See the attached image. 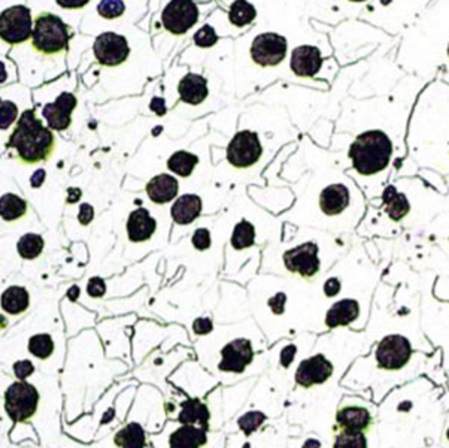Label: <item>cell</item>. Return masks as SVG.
<instances>
[{
	"mask_svg": "<svg viewBox=\"0 0 449 448\" xmlns=\"http://www.w3.org/2000/svg\"><path fill=\"white\" fill-rule=\"evenodd\" d=\"M53 128L44 127L35 114V109H27L19 117L17 127L8 141V148L15 149L17 158L24 165L45 162L56 148Z\"/></svg>",
	"mask_w": 449,
	"mask_h": 448,
	"instance_id": "6da1fadb",
	"label": "cell"
},
{
	"mask_svg": "<svg viewBox=\"0 0 449 448\" xmlns=\"http://www.w3.org/2000/svg\"><path fill=\"white\" fill-rule=\"evenodd\" d=\"M354 171L364 178L382 174L393 157L391 139L382 131H368L358 136L348 153Z\"/></svg>",
	"mask_w": 449,
	"mask_h": 448,
	"instance_id": "7a4b0ae2",
	"label": "cell"
},
{
	"mask_svg": "<svg viewBox=\"0 0 449 448\" xmlns=\"http://www.w3.org/2000/svg\"><path fill=\"white\" fill-rule=\"evenodd\" d=\"M339 435L334 447L363 448L367 447V435L373 429L375 417L366 405H345L336 414Z\"/></svg>",
	"mask_w": 449,
	"mask_h": 448,
	"instance_id": "3957f363",
	"label": "cell"
},
{
	"mask_svg": "<svg viewBox=\"0 0 449 448\" xmlns=\"http://www.w3.org/2000/svg\"><path fill=\"white\" fill-rule=\"evenodd\" d=\"M71 30L62 18L51 13H41L35 18L32 45L36 53L58 56L69 49Z\"/></svg>",
	"mask_w": 449,
	"mask_h": 448,
	"instance_id": "277c9868",
	"label": "cell"
},
{
	"mask_svg": "<svg viewBox=\"0 0 449 448\" xmlns=\"http://www.w3.org/2000/svg\"><path fill=\"white\" fill-rule=\"evenodd\" d=\"M33 26L32 13L27 6H11L0 15V38L9 45L24 44L32 38Z\"/></svg>",
	"mask_w": 449,
	"mask_h": 448,
	"instance_id": "5b68a950",
	"label": "cell"
},
{
	"mask_svg": "<svg viewBox=\"0 0 449 448\" xmlns=\"http://www.w3.org/2000/svg\"><path fill=\"white\" fill-rule=\"evenodd\" d=\"M412 345L402 335L384 338L375 351V363L381 371H402L411 362Z\"/></svg>",
	"mask_w": 449,
	"mask_h": 448,
	"instance_id": "8992f818",
	"label": "cell"
},
{
	"mask_svg": "<svg viewBox=\"0 0 449 448\" xmlns=\"http://www.w3.org/2000/svg\"><path fill=\"white\" fill-rule=\"evenodd\" d=\"M39 393L28 383H14L5 393V410L12 422L22 423L32 418L37 410Z\"/></svg>",
	"mask_w": 449,
	"mask_h": 448,
	"instance_id": "52a82bcc",
	"label": "cell"
},
{
	"mask_svg": "<svg viewBox=\"0 0 449 448\" xmlns=\"http://www.w3.org/2000/svg\"><path fill=\"white\" fill-rule=\"evenodd\" d=\"M263 154V147L255 132H237L227 147V160L232 166L244 169L254 166Z\"/></svg>",
	"mask_w": 449,
	"mask_h": 448,
	"instance_id": "ba28073f",
	"label": "cell"
},
{
	"mask_svg": "<svg viewBox=\"0 0 449 448\" xmlns=\"http://www.w3.org/2000/svg\"><path fill=\"white\" fill-rule=\"evenodd\" d=\"M198 19V8L193 0H172L163 9L162 23L169 33L185 35Z\"/></svg>",
	"mask_w": 449,
	"mask_h": 448,
	"instance_id": "9c48e42d",
	"label": "cell"
},
{
	"mask_svg": "<svg viewBox=\"0 0 449 448\" xmlns=\"http://www.w3.org/2000/svg\"><path fill=\"white\" fill-rule=\"evenodd\" d=\"M287 39L278 33H262L255 36L251 45L254 63L262 67L278 66L287 56Z\"/></svg>",
	"mask_w": 449,
	"mask_h": 448,
	"instance_id": "30bf717a",
	"label": "cell"
},
{
	"mask_svg": "<svg viewBox=\"0 0 449 448\" xmlns=\"http://www.w3.org/2000/svg\"><path fill=\"white\" fill-rule=\"evenodd\" d=\"M93 51L96 60L102 66L115 67L123 65L128 58L130 48H128V42L124 36L106 32L96 38Z\"/></svg>",
	"mask_w": 449,
	"mask_h": 448,
	"instance_id": "8fae6325",
	"label": "cell"
},
{
	"mask_svg": "<svg viewBox=\"0 0 449 448\" xmlns=\"http://www.w3.org/2000/svg\"><path fill=\"white\" fill-rule=\"evenodd\" d=\"M284 265L287 271L298 274L302 278L315 276L319 272V266H321L316 244L306 242L293 248V250L285 251Z\"/></svg>",
	"mask_w": 449,
	"mask_h": 448,
	"instance_id": "7c38bea8",
	"label": "cell"
},
{
	"mask_svg": "<svg viewBox=\"0 0 449 448\" xmlns=\"http://www.w3.org/2000/svg\"><path fill=\"white\" fill-rule=\"evenodd\" d=\"M333 375V365L323 354L306 358L298 365L296 371V383L302 387H312L330 380Z\"/></svg>",
	"mask_w": 449,
	"mask_h": 448,
	"instance_id": "4fadbf2b",
	"label": "cell"
},
{
	"mask_svg": "<svg viewBox=\"0 0 449 448\" xmlns=\"http://www.w3.org/2000/svg\"><path fill=\"white\" fill-rule=\"evenodd\" d=\"M78 102L72 93H62L54 103H48L42 109V115L46 119L48 127L53 131L62 132L71 127L72 113Z\"/></svg>",
	"mask_w": 449,
	"mask_h": 448,
	"instance_id": "5bb4252c",
	"label": "cell"
},
{
	"mask_svg": "<svg viewBox=\"0 0 449 448\" xmlns=\"http://www.w3.org/2000/svg\"><path fill=\"white\" fill-rule=\"evenodd\" d=\"M223 360L219 363V371L241 374L253 362L254 350L248 340H235L228 342L221 351Z\"/></svg>",
	"mask_w": 449,
	"mask_h": 448,
	"instance_id": "9a60e30c",
	"label": "cell"
},
{
	"mask_svg": "<svg viewBox=\"0 0 449 448\" xmlns=\"http://www.w3.org/2000/svg\"><path fill=\"white\" fill-rule=\"evenodd\" d=\"M323 65V57L319 49L312 45H300L294 48L290 60L291 71L302 78H311L319 72Z\"/></svg>",
	"mask_w": 449,
	"mask_h": 448,
	"instance_id": "2e32d148",
	"label": "cell"
},
{
	"mask_svg": "<svg viewBox=\"0 0 449 448\" xmlns=\"http://www.w3.org/2000/svg\"><path fill=\"white\" fill-rule=\"evenodd\" d=\"M351 202L349 188L344 184L327 185L319 196V206L325 215L342 214Z\"/></svg>",
	"mask_w": 449,
	"mask_h": 448,
	"instance_id": "e0dca14e",
	"label": "cell"
},
{
	"mask_svg": "<svg viewBox=\"0 0 449 448\" xmlns=\"http://www.w3.org/2000/svg\"><path fill=\"white\" fill-rule=\"evenodd\" d=\"M157 229V222L148 213V209L139 208L128 217L127 233L132 242H144L151 238Z\"/></svg>",
	"mask_w": 449,
	"mask_h": 448,
	"instance_id": "ac0fdd59",
	"label": "cell"
},
{
	"mask_svg": "<svg viewBox=\"0 0 449 448\" xmlns=\"http://www.w3.org/2000/svg\"><path fill=\"white\" fill-rule=\"evenodd\" d=\"M178 92L184 103L201 105L209 94L207 81L202 75L188 74L179 81Z\"/></svg>",
	"mask_w": 449,
	"mask_h": 448,
	"instance_id": "d6986e66",
	"label": "cell"
},
{
	"mask_svg": "<svg viewBox=\"0 0 449 448\" xmlns=\"http://www.w3.org/2000/svg\"><path fill=\"white\" fill-rule=\"evenodd\" d=\"M360 304H358L355 299H342V301L336 302L330 308V311L327 313L325 324L330 329L339 326H348L360 317Z\"/></svg>",
	"mask_w": 449,
	"mask_h": 448,
	"instance_id": "ffe728a7",
	"label": "cell"
},
{
	"mask_svg": "<svg viewBox=\"0 0 449 448\" xmlns=\"http://www.w3.org/2000/svg\"><path fill=\"white\" fill-rule=\"evenodd\" d=\"M148 197L154 204H167L178 194V181L169 174H160L146 184Z\"/></svg>",
	"mask_w": 449,
	"mask_h": 448,
	"instance_id": "44dd1931",
	"label": "cell"
},
{
	"mask_svg": "<svg viewBox=\"0 0 449 448\" xmlns=\"http://www.w3.org/2000/svg\"><path fill=\"white\" fill-rule=\"evenodd\" d=\"M207 441V431L205 427L194 424H184L169 438V445L172 448H198Z\"/></svg>",
	"mask_w": 449,
	"mask_h": 448,
	"instance_id": "7402d4cb",
	"label": "cell"
},
{
	"mask_svg": "<svg viewBox=\"0 0 449 448\" xmlns=\"http://www.w3.org/2000/svg\"><path fill=\"white\" fill-rule=\"evenodd\" d=\"M202 213V199L196 194H184L178 199L171 209L173 222L178 224H189Z\"/></svg>",
	"mask_w": 449,
	"mask_h": 448,
	"instance_id": "603a6c76",
	"label": "cell"
},
{
	"mask_svg": "<svg viewBox=\"0 0 449 448\" xmlns=\"http://www.w3.org/2000/svg\"><path fill=\"white\" fill-rule=\"evenodd\" d=\"M384 213L391 222H400L411 213V204L403 193H398L394 187H388L384 193Z\"/></svg>",
	"mask_w": 449,
	"mask_h": 448,
	"instance_id": "cb8c5ba5",
	"label": "cell"
},
{
	"mask_svg": "<svg viewBox=\"0 0 449 448\" xmlns=\"http://www.w3.org/2000/svg\"><path fill=\"white\" fill-rule=\"evenodd\" d=\"M181 406L183 410L178 417L179 422L183 424H201L206 431H209V417H211V414H209L207 406L203 402L198 399H187Z\"/></svg>",
	"mask_w": 449,
	"mask_h": 448,
	"instance_id": "d4e9b609",
	"label": "cell"
},
{
	"mask_svg": "<svg viewBox=\"0 0 449 448\" xmlns=\"http://www.w3.org/2000/svg\"><path fill=\"white\" fill-rule=\"evenodd\" d=\"M30 305V296L24 287L12 285L6 288L2 294V308L3 311L17 315L24 313Z\"/></svg>",
	"mask_w": 449,
	"mask_h": 448,
	"instance_id": "484cf974",
	"label": "cell"
},
{
	"mask_svg": "<svg viewBox=\"0 0 449 448\" xmlns=\"http://www.w3.org/2000/svg\"><path fill=\"white\" fill-rule=\"evenodd\" d=\"M114 442L115 445L123 448H142L146 444L145 431L142 429L141 424L128 423L115 435Z\"/></svg>",
	"mask_w": 449,
	"mask_h": 448,
	"instance_id": "4316f807",
	"label": "cell"
},
{
	"mask_svg": "<svg viewBox=\"0 0 449 448\" xmlns=\"http://www.w3.org/2000/svg\"><path fill=\"white\" fill-rule=\"evenodd\" d=\"M27 202L17 194H3L0 199V215L5 222H14L26 215Z\"/></svg>",
	"mask_w": 449,
	"mask_h": 448,
	"instance_id": "83f0119b",
	"label": "cell"
},
{
	"mask_svg": "<svg viewBox=\"0 0 449 448\" xmlns=\"http://www.w3.org/2000/svg\"><path fill=\"white\" fill-rule=\"evenodd\" d=\"M257 17L255 8L248 0H235L228 11V19L236 27H244L251 24Z\"/></svg>",
	"mask_w": 449,
	"mask_h": 448,
	"instance_id": "f1b7e54d",
	"label": "cell"
},
{
	"mask_svg": "<svg viewBox=\"0 0 449 448\" xmlns=\"http://www.w3.org/2000/svg\"><path fill=\"white\" fill-rule=\"evenodd\" d=\"M198 163L197 156L187 153V151H176L171 158L167 160V167L179 176H189L193 174L196 165Z\"/></svg>",
	"mask_w": 449,
	"mask_h": 448,
	"instance_id": "f546056e",
	"label": "cell"
},
{
	"mask_svg": "<svg viewBox=\"0 0 449 448\" xmlns=\"http://www.w3.org/2000/svg\"><path fill=\"white\" fill-rule=\"evenodd\" d=\"M17 248H18L19 256H22L23 258H28V260H32V258H36L41 256V253L44 250V239L41 235L27 233V235L22 236V239H19Z\"/></svg>",
	"mask_w": 449,
	"mask_h": 448,
	"instance_id": "4dcf8cb0",
	"label": "cell"
},
{
	"mask_svg": "<svg viewBox=\"0 0 449 448\" xmlns=\"http://www.w3.org/2000/svg\"><path fill=\"white\" fill-rule=\"evenodd\" d=\"M255 242V229L254 226L242 220L235 227V232L232 236V245L236 250H245V248L253 247Z\"/></svg>",
	"mask_w": 449,
	"mask_h": 448,
	"instance_id": "1f68e13d",
	"label": "cell"
},
{
	"mask_svg": "<svg viewBox=\"0 0 449 448\" xmlns=\"http://www.w3.org/2000/svg\"><path fill=\"white\" fill-rule=\"evenodd\" d=\"M28 351L37 358H48L54 351L53 338L48 333L33 335L28 341Z\"/></svg>",
	"mask_w": 449,
	"mask_h": 448,
	"instance_id": "d6a6232c",
	"label": "cell"
},
{
	"mask_svg": "<svg viewBox=\"0 0 449 448\" xmlns=\"http://www.w3.org/2000/svg\"><path fill=\"white\" fill-rule=\"evenodd\" d=\"M97 13L106 19H115L126 13V5L123 0H101V3L97 5Z\"/></svg>",
	"mask_w": 449,
	"mask_h": 448,
	"instance_id": "836d02e7",
	"label": "cell"
},
{
	"mask_svg": "<svg viewBox=\"0 0 449 448\" xmlns=\"http://www.w3.org/2000/svg\"><path fill=\"white\" fill-rule=\"evenodd\" d=\"M264 420H266V415L263 413L249 411L239 418V427H241V431L246 436H249L264 423Z\"/></svg>",
	"mask_w": 449,
	"mask_h": 448,
	"instance_id": "e575fe53",
	"label": "cell"
},
{
	"mask_svg": "<svg viewBox=\"0 0 449 448\" xmlns=\"http://www.w3.org/2000/svg\"><path fill=\"white\" fill-rule=\"evenodd\" d=\"M218 42V35L211 26H203L194 35V44L201 48H211Z\"/></svg>",
	"mask_w": 449,
	"mask_h": 448,
	"instance_id": "d590c367",
	"label": "cell"
},
{
	"mask_svg": "<svg viewBox=\"0 0 449 448\" xmlns=\"http://www.w3.org/2000/svg\"><path fill=\"white\" fill-rule=\"evenodd\" d=\"M17 113L18 108L15 103L9 101L2 102V105H0V128H2V131H6V128L15 122Z\"/></svg>",
	"mask_w": 449,
	"mask_h": 448,
	"instance_id": "8d00e7d4",
	"label": "cell"
},
{
	"mask_svg": "<svg viewBox=\"0 0 449 448\" xmlns=\"http://www.w3.org/2000/svg\"><path fill=\"white\" fill-rule=\"evenodd\" d=\"M192 242L194 245V248L197 250H207L209 247H211V233H209L207 229H197L193 235Z\"/></svg>",
	"mask_w": 449,
	"mask_h": 448,
	"instance_id": "74e56055",
	"label": "cell"
},
{
	"mask_svg": "<svg viewBox=\"0 0 449 448\" xmlns=\"http://www.w3.org/2000/svg\"><path fill=\"white\" fill-rule=\"evenodd\" d=\"M87 293L92 297H102L106 293V284L102 278L94 276L87 284Z\"/></svg>",
	"mask_w": 449,
	"mask_h": 448,
	"instance_id": "f35d334b",
	"label": "cell"
},
{
	"mask_svg": "<svg viewBox=\"0 0 449 448\" xmlns=\"http://www.w3.org/2000/svg\"><path fill=\"white\" fill-rule=\"evenodd\" d=\"M35 372V366L30 360H22L17 362L14 365V374L18 378V380L24 381L28 375H32Z\"/></svg>",
	"mask_w": 449,
	"mask_h": 448,
	"instance_id": "ab89813d",
	"label": "cell"
},
{
	"mask_svg": "<svg viewBox=\"0 0 449 448\" xmlns=\"http://www.w3.org/2000/svg\"><path fill=\"white\" fill-rule=\"evenodd\" d=\"M285 302H287V296H285V293H278V294H275L273 297L269 299L267 305L271 306V310L273 311V314L279 315V314H282V313H284Z\"/></svg>",
	"mask_w": 449,
	"mask_h": 448,
	"instance_id": "60d3db41",
	"label": "cell"
},
{
	"mask_svg": "<svg viewBox=\"0 0 449 448\" xmlns=\"http://www.w3.org/2000/svg\"><path fill=\"white\" fill-rule=\"evenodd\" d=\"M214 324L209 318H197L193 323V331L196 335H207L209 332H212Z\"/></svg>",
	"mask_w": 449,
	"mask_h": 448,
	"instance_id": "b9f144b4",
	"label": "cell"
},
{
	"mask_svg": "<svg viewBox=\"0 0 449 448\" xmlns=\"http://www.w3.org/2000/svg\"><path fill=\"white\" fill-rule=\"evenodd\" d=\"M93 217H94V209L92 205L88 204H83L81 208H79V214H78V220L81 224L87 226L93 222Z\"/></svg>",
	"mask_w": 449,
	"mask_h": 448,
	"instance_id": "7bdbcfd3",
	"label": "cell"
},
{
	"mask_svg": "<svg viewBox=\"0 0 449 448\" xmlns=\"http://www.w3.org/2000/svg\"><path fill=\"white\" fill-rule=\"evenodd\" d=\"M56 2L63 9H83L90 3V0H56Z\"/></svg>",
	"mask_w": 449,
	"mask_h": 448,
	"instance_id": "ee69618b",
	"label": "cell"
},
{
	"mask_svg": "<svg viewBox=\"0 0 449 448\" xmlns=\"http://www.w3.org/2000/svg\"><path fill=\"white\" fill-rule=\"evenodd\" d=\"M339 292H341V281H339L337 278H330V280L325 281V284H324V293H325V296L333 297Z\"/></svg>",
	"mask_w": 449,
	"mask_h": 448,
	"instance_id": "f6af8a7d",
	"label": "cell"
},
{
	"mask_svg": "<svg viewBox=\"0 0 449 448\" xmlns=\"http://www.w3.org/2000/svg\"><path fill=\"white\" fill-rule=\"evenodd\" d=\"M296 347L294 345H287L285 348H284V350L281 351V365L284 366V367H288V366H290L291 365V362H293V358H294V356H296Z\"/></svg>",
	"mask_w": 449,
	"mask_h": 448,
	"instance_id": "bcb514c9",
	"label": "cell"
},
{
	"mask_svg": "<svg viewBox=\"0 0 449 448\" xmlns=\"http://www.w3.org/2000/svg\"><path fill=\"white\" fill-rule=\"evenodd\" d=\"M149 108H151L153 113H155L160 117L164 115L166 111H167L166 102H164V99H162V97H154L151 101V103H149Z\"/></svg>",
	"mask_w": 449,
	"mask_h": 448,
	"instance_id": "7dc6e473",
	"label": "cell"
},
{
	"mask_svg": "<svg viewBox=\"0 0 449 448\" xmlns=\"http://www.w3.org/2000/svg\"><path fill=\"white\" fill-rule=\"evenodd\" d=\"M44 179H45V171L44 169H37V171L32 175V178H30V184H32V187H41Z\"/></svg>",
	"mask_w": 449,
	"mask_h": 448,
	"instance_id": "c3c4849f",
	"label": "cell"
},
{
	"mask_svg": "<svg viewBox=\"0 0 449 448\" xmlns=\"http://www.w3.org/2000/svg\"><path fill=\"white\" fill-rule=\"evenodd\" d=\"M81 190L79 188H69L67 190V204H76L81 199Z\"/></svg>",
	"mask_w": 449,
	"mask_h": 448,
	"instance_id": "681fc988",
	"label": "cell"
},
{
	"mask_svg": "<svg viewBox=\"0 0 449 448\" xmlns=\"http://www.w3.org/2000/svg\"><path fill=\"white\" fill-rule=\"evenodd\" d=\"M67 296H69V299H71L72 302H75V301H76V297L79 296V288H78L76 285H74V287L71 288V290H69Z\"/></svg>",
	"mask_w": 449,
	"mask_h": 448,
	"instance_id": "f907efd6",
	"label": "cell"
},
{
	"mask_svg": "<svg viewBox=\"0 0 449 448\" xmlns=\"http://www.w3.org/2000/svg\"><path fill=\"white\" fill-rule=\"evenodd\" d=\"M351 2H357L358 3V2H366V0H351Z\"/></svg>",
	"mask_w": 449,
	"mask_h": 448,
	"instance_id": "816d5d0a",
	"label": "cell"
},
{
	"mask_svg": "<svg viewBox=\"0 0 449 448\" xmlns=\"http://www.w3.org/2000/svg\"><path fill=\"white\" fill-rule=\"evenodd\" d=\"M446 438H448V441H449V429H448V432H446Z\"/></svg>",
	"mask_w": 449,
	"mask_h": 448,
	"instance_id": "f5cc1de1",
	"label": "cell"
},
{
	"mask_svg": "<svg viewBox=\"0 0 449 448\" xmlns=\"http://www.w3.org/2000/svg\"><path fill=\"white\" fill-rule=\"evenodd\" d=\"M448 56H449V45H448Z\"/></svg>",
	"mask_w": 449,
	"mask_h": 448,
	"instance_id": "db71d44e",
	"label": "cell"
}]
</instances>
